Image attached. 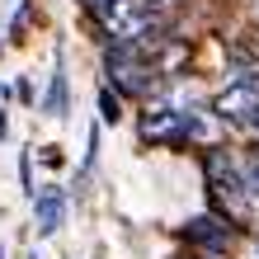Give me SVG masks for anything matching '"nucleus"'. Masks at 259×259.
Instances as JSON below:
<instances>
[{"instance_id": "f257e3e1", "label": "nucleus", "mask_w": 259, "mask_h": 259, "mask_svg": "<svg viewBox=\"0 0 259 259\" xmlns=\"http://www.w3.org/2000/svg\"><path fill=\"white\" fill-rule=\"evenodd\" d=\"M90 10L99 14V24L109 28L113 42H132V48H146L151 33L160 28L151 0H99V5H90Z\"/></svg>"}, {"instance_id": "f03ea898", "label": "nucleus", "mask_w": 259, "mask_h": 259, "mask_svg": "<svg viewBox=\"0 0 259 259\" xmlns=\"http://www.w3.org/2000/svg\"><path fill=\"white\" fill-rule=\"evenodd\" d=\"M212 113H217L222 123L250 127L254 118H259V75H236V80L212 99Z\"/></svg>"}, {"instance_id": "7ed1b4c3", "label": "nucleus", "mask_w": 259, "mask_h": 259, "mask_svg": "<svg viewBox=\"0 0 259 259\" xmlns=\"http://www.w3.org/2000/svg\"><path fill=\"white\" fill-rule=\"evenodd\" d=\"M104 71L113 75V85L123 90V95H142V90L151 85V80H146L151 66H146L142 48H132V42H113V48L104 52Z\"/></svg>"}, {"instance_id": "20e7f679", "label": "nucleus", "mask_w": 259, "mask_h": 259, "mask_svg": "<svg viewBox=\"0 0 259 259\" xmlns=\"http://www.w3.org/2000/svg\"><path fill=\"white\" fill-rule=\"evenodd\" d=\"M184 240H189V245H198L203 254L222 259V254H231V245H236V231H231V222H226V217L207 212V217H193V222L184 226Z\"/></svg>"}, {"instance_id": "39448f33", "label": "nucleus", "mask_w": 259, "mask_h": 259, "mask_svg": "<svg viewBox=\"0 0 259 259\" xmlns=\"http://www.w3.org/2000/svg\"><path fill=\"white\" fill-rule=\"evenodd\" d=\"M33 217H38V236H57L62 231V222H66V193L62 189H42L33 193Z\"/></svg>"}, {"instance_id": "423d86ee", "label": "nucleus", "mask_w": 259, "mask_h": 259, "mask_svg": "<svg viewBox=\"0 0 259 259\" xmlns=\"http://www.w3.org/2000/svg\"><path fill=\"white\" fill-rule=\"evenodd\" d=\"M48 118H66V62L57 52V71H52V85H48V104H42Z\"/></svg>"}, {"instance_id": "0eeeda50", "label": "nucleus", "mask_w": 259, "mask_h": 259, "mask_svg": "<svg viewBox=\"0 0 259 259\" xmlns=\"http://www.w3.org/2000/svg\"><path fill=\"white\" fill-rule=\"evenodd\" d=\"M99 118L104 123H118V118H123V104H118L113 90H99Z\"/></svg>"}, {"instance_id": "6e6552de", "label": "nucleus", "mask_w": 259, "mask_h": 259, "mask_svg": "<svg viewBox=\"0 0 259 259\" xmlns=\"http://www.w3.org/2000/svg\"><path fill=\"white\" fill-rule=\"evenodd\" d=\"M240 179H245V189H250V193H259V151L240 160Z\"/></svg>"}, {"instance_id": "1a4fd4ad", "label": "nucleus", "mask_w": 259, "mask_h": 259, "mask_svg": "<svg viewBox=\"0 0 259 259\" xmlns=\"http://www.w3.org/2000/svg\"><path fill=\"white\" fill-rule=\"evenodd\" d=\"M151 5H156V0H151Z\"/></svg>"}]
</instances>
